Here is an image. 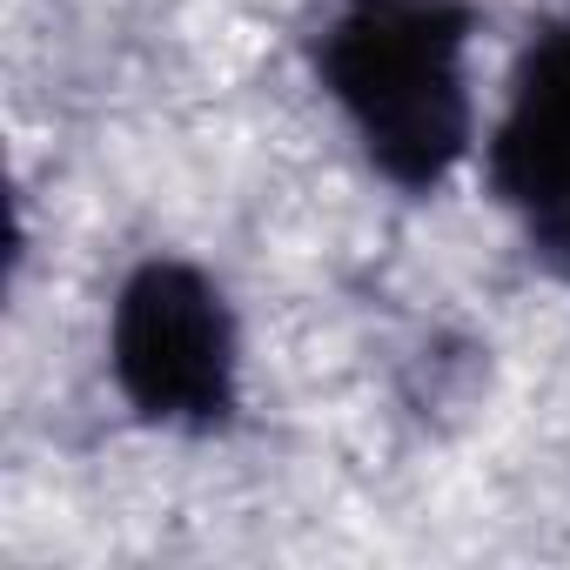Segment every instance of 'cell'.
I'll return each instance as SVG.
<instances>
[{
  "label": "cell",
  "instance_id": "6da1fadb",
  "mask_svg": "<svg viewBox=\"0 0 570 570\" xmlns=\"http://www.w3.org/2000/svg\"><path fill=\"white\" fill-rule=\"evenodd\" d=\"M470 28L463 0H323L316 81L403 195L443 188L470 155Z\"/></svg>",
  "mask_w": 570,
  "mask_h": 570
},
{
  "label": "cell",
  "instance_id": "7a4b0ae2",
  "mask_svg": "<svg viewBox=\"0 0 570 570\" xmlns=\"http://www.w3.org/2000/svg\"><path fill=\"white\" fill-rule=\"evenodd\" d=\"M115 390L141 423L161 430H222L242 410V350L222 289L188 262H141L108 323Z\"/></svg>",
  "mask_w": 570,
  "mask_h": 570
},
{
  "label": "cell",
  "instance_id": "3957f363",
  "mask_svg": "<svg viewBox=\"0 0 570 570\" xmlns=\"http://www.w3.org/2000/svg\"><path fill=\"white\" fill-rule=\"evenodd\" d=\"M490 188L530 255L570 282V21H550L517 61L510 108L490 135Z\"/></svg>",
  "mask_w": 570,
  "mask_h": 570
}]
</instances>
